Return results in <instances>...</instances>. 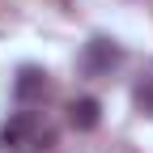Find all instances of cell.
<instances>
[{
  "label": "cell",
  "mask_w": 153,
  "mask_h": 153,
  "mask_svg": "<svg viewBox=\"0 0 153 153\" xmlns=\"http://www.w3.org/2000/svg\"><path fill=\"white\" fill-rule=\"evenodd\" d=\"M119 64H123V47L106 34H94L85 43V51H81V72L85 76H111Z\"/></svg>",
  "instance_id": "2"
},
{
  "label": "cell",
  "mask_w": 153,
  "mask_h": 153,
  "mask_svg": "<svg viewBox=\"0 0 153 153\" xmlns=\"http://www.w3.org/2000/svg\"><path fill=\"white\" fill-rule=\"evenodd\" d=\"M47 94H51V76H47L43 68L26 64L22 72H17V81H13V98L22 102V106H38Z\"/></svg>",
  "instance_id": "3"
},
{
  "label": "cell",
  "mask_w": 153,
  "mask_h": 153,
  "mask_svg": "<svg viewBox=\"0 0 153 153\" xmlns=\"http://www.w3.org/2000/svg\"><path fill=\"white\" fill-rule=\"evenodd\" d=\"M0 145L13 149V153H38V149H51L55 145V132L38 111H17L13 119L0 128Z\"/></svg>",
  "instance_id": "1"
},
{
  "label": "cell",
  "mask_w": 153,
  "mask_h": 153,
  "mask_svg": "<svg viewBox=\"0 0 153 153\" xmlns=\"http://www.w3.org/2000/svg\"><path fill=\"white\" fill-rule=\"evenodd\" d=\"M132 98H136V111L153 119V72H145L140 81H136V89H132Z\"/></svg>",
  "instance_id": "5"
},
{
  "label": "cell",
  "mask_w": 153,
  "mask_h": 153,
  "mask_svg": "<svg viewBox=\"0 0 153 153\" xmlns=\"http://www.w3.org/2000/svg\"><path fill=\"white\" fill-rule=\"evenodd\" d=\"M98 119H102V102H98V98H72V102H68V123H72L76 132H94Z\"/></svg>",
  "instance_id": "4"
}]
</instances>
